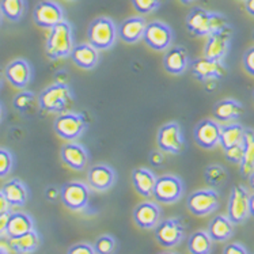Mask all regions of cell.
Instances as JSON below:
<instances>
[{
	"mask_svg": "<svg viewBox=\"0 0 254 254\" xmlns=\"http://www.w3.org/2000/svg\"><path fill=\"white\" fill-rule=\"evenodd\" d=\"M187 29L196 37H208L215 31L230 26L227 16L220 12L208 11L202 7H194L187 16Z\"/></svg>",
	"mask_w": 254,
	"mask_h": 254,
	"instance_id": "cell-1",
	"label": "cell"
},
{
	"mask_svg": "<svg viewBox=\"0 0 254 254\" xmlns=\"http://www.w3.org/2000/svg\"><path fill=\"white\" fill-rule=\"evenodd\" d=\"M75 48V37L73 27L68 21L60 22L49 30L45 52L51 60H60L65 57H71Z\"/></svg>",
	"mask_w": 254,
	"mask_h": 254,
	"instance_id": "cell-2",
	"label": "cell"
},
{
	"mask_svg": "<svg viewBox=\"0 0 254 254\" xmlns=\"http://www.w3.org/2000/svg\"><path fill=\"white\" fill-rule=\"evenodd\" d=\"M119 38V26L109 16L95 18L87 29L88 44L98 51H109L116 45Z\"/></svg>",
	"mask_w": 254,
	"mask_h": 254,
	"instance_id": "cell-3",
	"label": "cell"
},
{
	"mask_svg": "<svg viewBox=\"0 0 254 254\" xmlns=\"http://www.w3.org/2000/svg\"><path fill=\"white\" fill-rule=\"evenodd\" d=\"M73 102V93L68 84L53 83L38 95V105L48 113H64Z\"/></svg>",
	"mask_w": 254,
	"mask_h": 254,
	"instance_id": "cell-4",
	"label": "cell"
},
{
	"mask_svg": "<svg viewBox=\"0 0 254 254\" xmlns=\"http://www.w3.org/2000/svg\"><path fill=\"white\" fill-rule=\"evenodd\" d=\"M158 148L166 154L180 155L185 150V137L181 125L176 121H170L162 125L156 135Z\"/></svg>",
	"mask_w": 254,
	"mask_h": 254,
	"instance_id": "cell-5",
	"label": "cell"
},
{
	"mask_svg": "<svg viewBox=\"0 0 254 254\" xmlns=\"http://www.w3.org/2000/svg\"><path fill=\"white\" fill-rule=\"evenodd\" d=\"M86 128L87 124L83 116L73 112L60 113L53 123V129L56 135L68 141H75L79 139L86 132Z\"/></svg>",
	"mask_w": 254,
	"mask_h": 254,
	"instance_id": "cell-6",
	"label": "cell"
},
{
	"mask_svg": "<svg viewBox=\"0 0 254 254\" xmlns=\"http://www.w3.org/2000/svg\"><path fill=\"white\" fill-rule=\"evenodd\" d=\"M220 196L216 189H198L187 198V207L194 216H207L215 212L219 207Z\"/></svg>",
	"mask_w": 254,
	"mask_h": 254,
	"instance_id": "cell-7",
	"label": "cell"
},
{
	"mask_svg": "<svg viewBox=\"0 0 254 254\" xmlns=\"http://www.w3.org/2000/svg\"><path fill=\"white\" fill-rule=\"evenodd\" d=\"M185 190L184 181L176 174H163L156 178L154 197L163 204H174L182 197Z\"/></svg>",
	"mask_w": 254,
	"mask_h": 254,
	"instance_id": "cell-8",
	"label": "cell"
},
{
	"mask_svg": "<svg viewBox=\"0 0 254 254\" xmlns=\"http://www.w3.org/2000/svg\"><path fill=\"white\" fill-rule=\"evenodd\" d=\"M145 45L156 52L167 51L173 44L174 33L167 23L162 21H152L147 23L144 36H143Z\"/></svg>",
	"mask_w": 254,
	"mask_h": 254,
	"instance_id": "cell-9",
	"label": "cell"
},
{
	"mask_svg": "<svg viewBox=\"0 0 254 254\" xmlns=\"http://www.w3.org/2000/svg\"><path fill=\"white\" fill-rule=\"evenodd\" d=\"M250 193L244 185H234L227 204V216L234 224L244 223L249 218Z\"/></svg>",
	"mask_w": 254,
	"mask_h": 254,
	"instance_id": "cell-10",
	"label": "cell"
},
{
	"mask_svg": "<svg viewBox=\"0 0 254 254\" xmlns=\"http://www.w3.org/2000/svg\"><path fill=\"white\" fill-rule=\"evenodd\" d=\"M64 8L55 0H41L33 11V21L38 27L52 29L60 22L65 21Z\"/></svg>",
	"mask_w": 254,
	"mask_h": 254,
	"instance_id": "cell-11",
	"label": "cell"
},
{
	"mask_svg": "<svg viewBox=\"0 0 254 254\" xmlns=\"http://www.w3.org/2000/svg\"><path fill=\"white\" fill-rule=\"evenodd\" d=\"M233 37L234 30L231 25L223 30L209 34L204 47V57H207L209 60H224L230 52Z\"/></svg>",
	"mask_w": 254,
	"mask_h": 254,
	"instance_id": "cell-12",
	"label": "cell"
},
{
	"mask_svg": "<svg viewBox=\"0 0 254 254\" xmlns=\"http://www.w3.org/2000/svg\"><path fill=\"white\" fill-rule=\"evenodd\" d=\"M155 239L163 248H176L185 237V227L180 219L169 218L161 220L155 228Z\"/></svg>",
	"mask_w": 254,
	"mask_h": 254,
	"instance_id": "cell-13",
	"label": "cell"
},
{
	"mask_svg": "<svg viewBox=\"0 0 254 254\" xmlns=\"http://www.w3.org/2000/svg\"><path fill=\"white\" fill-rule=\"evenodd\" d=\"M90 189L82 181H69L62 187V201L71 211H83L90 200Z\"/></svg>",
	"mask_w": 254,
	"mask_h": 254,
	"instance_id": "cell-14",
	"label": "cell"
},
{
	"mask_svg": "<svg viewBox=\"0 0 254 254\" xmlns=\"http://www.w3.org/2000/svg\"><path fill=\"white\" fill-rule=\"evenodd\" d=\"M190 69L198 82L220 80L227 75V65L223 60H209L207 57H198L190 62Z\"/></svg>",
	"mask_w": 254,
	"mask_h": 254,
	"instance_id": "cell-15",
	"label": "cell"
},
{
	"mask_svg": "<svg viewBox=\"0 0 254 254\" xmlns=\"http://www.w3.org/2000/svg\"><path fill=\"white\" fill-rule=\"evenodd\" d=\"M117 174L113 167L106 163H98L87 171V184L95 192H106L114 187Z\"/></svg>",
	"mask_w": 254,
	"mask_h": 254,
	"instance_id": "cell-16",
	"label": "cell"
},
{
	"mask_svg": "<svg viewBox=\"0 0 254 254\" xmlns=\"http://www.w3.org/2000/svg\"><path fill=\"white\" fill-rule=\"evenodd\" d=\"M220 130L222 125L216 120H202L196 125L193 132L194 141L204 150H212L220 143Z\"/></svg>",
	"mask_w": 254,
	"mask_h": 254,
	"instance_id": "cell-17",
	"label": "cell"
},
{
	"mask_svg": "<svg viewBox=\"0 0 254 254\" xmlns=\"http://www.w3.org/2000/svg\"><path fill=\"white\" fill-rule=\"evenodd\" d=\"M60 155H62V161L64 162V165H67L69 169L76 171L84 170L90 161L87 148L76 141H68L67 144L63 145Z\"/></svg>",
	"mask_w": 254,
	"mask_h": 254,
	"instance_id": "cell-18",
	"label": "cell"
},
{
	"mask_svg": "<svg viewBox=\"0 0 254 254\" xmlns=\"http://www.w3.org/2000/svg\"><path fill=\"white\" fill-rule=\"evenodd\" d=\"M4 78L12 87L25 90L31 80V67L25 59H15L4 68Z\"/></svg>",
	"mask_w": 254,
	"mask_h": 254,
	"instance_id": "cell-19",
	"label": "cell"
},
{
	"mask_svg": "<svg viewBox=\"0 0 254 254\" xmlns=\"http://www.w3.org/2000/svg\"><path fill=\"white\" fill-rule=\"evenodd\" d=\"M190 67V57L185 47H170L163 56V68L171 75H182Z\"/></svg>",
	"mask_w": 254,
	"mask_h": 254,
	"instance_id": "cell-20",
	"label": "cell"
},
{
	"mask_svg": "<svg viewBox=\"0 0 254 254\" xmlns=\"http://www.w3.org/2000/svg\"><path fill=\"white\" fill-rule=\"evenodd\" d=\"M162 218L161 207L152 201H144L137 204L133 209V220L143 230L155 228Z\"/></svg>",
	"mask_w": 254,
	"mask_h": 254,
	"instance_id": "cell-21",
	"label": "cell"
},
{
	"mask_svg": "<svg viewBox=\"0 0 254 254\" xmlns=\"http://www.w3.org/2000/svg\"><path fill=\"white\" fill-rule=\"evenodd\" d=\"M147 22L143 16H129L119 25V37L127 44H136L143 40Z\"/></svg>",
	"mask_w": 254,
	"mask_h": 254,
	"instance_id": "cell-22",
	"label": "cell"
},
{
	"mask_svg": "<svg viewBox=\"0 0 254 254\" xmlns=\"http://www.w3.org/2000/svg\"><path fill=\"white\" fill-rule=\"evenodd\" d=\"M244 113V105L233 98L222 99L213 106V117L218 123H231L241 119Z\"/></svg>",
	"mask_w": 254,
	"mask_h": 254,
	"instance_id": "cell-23",
	"label": "cell"
},
{
	"mask_svg": "<svg viewBox=\"0 0 254 254\" xmlns=\"http://www.w3.org/2000/svg\"><path fill=\"white\" fill-rule=\"evenodd\" d=\"M73 64L82 69H93L99 62V51L91 44H78L71 53Z\"/></svg>",
	"mask_w": 254,
	"mask_h": 254,
	"instance_id": "cell-24",
	"label": "cell"
},
{
	"mask_svg": "<svg viewBox=\"0 0 254 254\" xmlns=\"http://www.w3.org/2000/svg\"><path fill=\"white\" fill-rule=\"evenodd\" d=\"M1 192L11 207H23L29 200V189L18 178L5 182L1 188Z\"/></svg>",
	"mask_w": 254,
	"mask_h": 254,
	"instance_id": "cell-25",
	"label": "cell"
},
{
	"mask_svg": "<svg viewBox=\"0 0 254 254\" xmlns=\"http://www.w3.org/2000/svg\"><path fill=\"white\" fill-rule=\"evenodd\" d=\"M156 178L154 171L148 170L147 167H139L132 171V182L136 192L143 197H151L154 194Z\"/></svg>",
	"mask_w": 254,
	"mask_h": 254,
	"instance_id": "cell-26",
	"label": "cell"
},
{
	"mask_svg": "<svg viewBox=\"0 0 254 254\" xmlns=\"http://www.w3.org/2000/svg\"><path fill=\"white\" fill-rule=\"evenodd\" d=\"M34 230V220L29 213L25 212H12L10 213L8 223H7V231L5 235L8 238H16L23 234Z\"/></svg>",
	"mask_w": 254,
	"mask_h": 254,
	"instance_id": "cell-27",
	"label": "cell"
},
{
	"mask_svg": "<svg viewBox=\"0 0 254 254\" xmlns=\"http://www.w3.org/2000/svg\"><path fill=\"white\" fill-rule=\"evenodd\" d=\"M207 231L213 242H226L233 237L234 223L228 219V216L218 215L211 220Z\"/></svg>",
	"mask_w": 254,
	"mask_h": 254,
	"instance_id": "cell-28",
	"label": "cell"
},
{
	"mask_svg": "<svg viewBox=\"0 0 254 254\" xmlns=\"http://www.w3.org/2000/svg\"><path fill=\"white\" fill-rule=\"evenodd\" d=\"M8 239H10L8 244H10L11 250L15 252L16 254L34 253L40 248V245H41V239H40V235H38L36 230L23 234L21 237Z\"/></svg>",
	"mask_w": 254,
	"mask_h": 254,
	"instance_id": "cell-29",
	"label": "cell"
},
{
	"mask_svg": "<svg viewBox=\"0 0 254 254\" xmlns=\"http://www.w3.org/2000/svg\"><path fill=\"white\" fill-rule=\"evenodd\" d=\"M245 156L241 166V174L245 178H249L254 173V130L245 129L244 135Z\"/></svg>",
	"mask_w": 254,
	"mask_h": 254,
	"instance_id": "cell-30",
	"label": "cell"
},
{
	"mask_svg": "<svg viewBox=\"0 0 254 254\" xmlns=\"http://www.w3.org/2000/svg\"><path fill=\"white\" fill-rule=\"evenodd\" d=\"M212 244L213 241L208 231L198 230L188 239V250L190 254H211Z\"/></svg>",
	"mask_w": 254,
	"mask_h": 254,
	"instance_id": "cell-31",
	"label": "cell"
},
{
	"mask_svg": "<svg viewBox=\"0 0 254 254\" xmlns=\"http://www.w3.org/2000/svg\"><path fill=\"white\" fill-rule=\"evenodd\" d=\"M245 129L246 128L238 124V123L224 125V127H222V130H220V143L219 144L223 147V150H227L230 147L238 144V143L244 140Z\"/></svg>",
	"mask_w": 254,
	"mask_h": 254,
	"instance_id": "cell-32",
	"label": "cell"
},
{
	"mask_svg": "<svg viewBox=\"0 0 254 254\" xmlns=\"http://www.w3.org/2000/svg\"><path fill=\"white\" fill-rule=\"evenodd\" d=\"M25 10H26V0H0V12L8 21H21Z\"/></svg>",
	"mask_w": 254,
	"mask_h": 254,
	"instance_id": "cell-33",
	"label": "cell"
},
{
	"mask_svg": "<svg viewBox=\"0 0 254 254\" xmlns=\"http://www.w3.org/2000/svg\"><path fill=\"white\" fill-rule=\"evenodd\" d=\"M227 170L222 165H209L204 170V180L212 189L223 187L227 181Z\"/></svg>",
	"mask_w": 254,
	"mask_h": 254,
	"instance_id": "cell-34",
	"label": "cell"
},
{
	"mask_svg": "<svg viewBox=\"0 0 254 254\" xmlns=\"http://www.w3.org/2000/svg\"><path fill=\"white\" fill-rule=\"evenodd\" d=\"M94 250L97 254H114L117 250V242L112 235H101L94 242Z\"/></svg>",
	"mask_w": 254,
	"mask_h": 254,
	"instance_id": "cell-35",
	"label": "cell"
},
{
	"mask_svg": "<svg viewBox=\"0 0 254 254\" xmlns=\"http://www.w3.org/2000/svg\"><path fill=\"white\" fill-rule=\"evenodd\" d=\"M34 101H36V95H34V93L27 91V90H22L21 93H18L15 97H14V99H12V105H14V108H15L18 112L25 113V112H27V110L33 106Z\"/></svg>",
	"mask_w": 254,
	"mask_h": 254,
	"instance_id": "cell-36",
	"label": "cell"
},
{
	"mask_svg": "<svg viewBox=\"0 0 254 254\" xmlns=\"http://www.w3.org/2000/svg\"><path fill=\"white\" fill-rule=\"evenodd\" d=\"M132 5L139 14L145 15V14H151L156 11L162 5L163 0H130Z\"/></svg>",
	"mask_w": 254,
	"mask_h": 254,
	"instance_id": "cell-37",
	"label": "cell"
},
{
	"mask_svg": "<svg viewBox=\"0 0 254 254\" xmlns=\"http://www.w3.org/2000/svg\"><path fill=\"white\" fill-rule=\"evenodd\" d=\"M14 166V156L7 148H0V178H4L11 173Z\"/></svg>",
	"mask_w": 254,
	"mask_h": 254,
	"instance_id": "cell-38",
	"label": "cell"
},
{
	"mask_svg": "<svg viewBox=\"0 0 254 254\" xmlns=\"http://www.w3.org/2000/svg\"><path fill=\"white\" fill-rule=\"evenodd\" d=\"M223 151H224V155H226V158H227V161L231 162V163L241 165L242 161H244V156H245L244 141H241V143H238V144L233 145V147H230V148Z\"/></svg>",
	"mask_w": 254,
	"mask_h": 254,
	"instance_id": "cell-39",
	"label": "cell"
},
{
	"mask_svg": "<svg viewBox=\"0 0 254 254\" xmlns=\"http://www.w3.org/2000/svg\"><path fill=\"white\" fill-rule=\"evenodd\" d=\"M242 64H244L245 71L249 73V75H252V76H254V47L249 48L244 53Z\"/></svg>",
	"mask_w": 254,
	"mask_h": 254,
	"instance_id": "cell-40",
	"label": "cell"
},
{
	"mask_svg": "<svg viewBox=\"0 0 254 254\" xmlns=\"http://www.w3.org/2000/svg\"><path fill=\"white\" fill-rule=\"evenodd\" d=\"M67 254H97L95 250H94V246L90 244H86V242H80V244H76L71 246L68 249Z\"/></svg>",
	"mask_w": 254,
	"mask_h": 254,
	"instance_id": "cell-41",
	"label": "cell"
},
{
	"mask_svg": "<svg viewBox=\"0 0 254 254\" xmlns=\"http://www.w3.org/2000/svg\"><path fill=\"white\" fill-rule=\"evenodd\" d=\"M148 159H150V163L154 167H162L165 165V155H163V151L161 150H154L150 152V156H148Z\"/></svg>",
	"mask_w": 254,
	"mask_h": 254,
	"instance_id": "cell-42",
	"label": "cell"
},
{
	"mask_svg": "<svg viewBox=\"0 0 254 254\" xmlns=\"http://www.w3.org/2000/svg\"><path fill=\"white\" fill-rule=\"evenodd\" d=\"M223 254H249L248 250L242 244L234 242V244H228L223 250Z\"/></svg>",
	"mask_w": 254,
	"mask_h": 254,
	"instance_id": "cell-43",
	"label": "cell"
},
{
	"mask_svg": "<svg viewBox=\"0 0 254 254\" xmlns=\"http://www.w3.org/2000/svg\"><path fill=\"white\" fill-rule=\"evenodd\" d=\"M45 197L49 201H56L59 198L62 197V189H59L57 187H48L45 189Z\"/></svg>",
	"mask_w": 254,
	"mask_h": 254,
	"instance_id": "cell-44",
	"label": "cell"
},
{
	"mask_svg": "<svg viewBox=\"0 0 254 254\" xmlns=\"http://www.w3.org/2000/svg\"><path fill=\"white\" fill-rule=\"evenodd\" d=\"M8 218H10V212H5L0 215V237L4 235L7 231V223H8Z\"/></svg>",
	"mask_w": 254,
	"mask_h": 254,
	"instance_id": "cell-45",
	"label": "cell"
},
{
	"mask_svg": "<svg viewBox=\"0 0 254 254\" xmlns=\"http://www.w3.org/2000/svg\"><path fill=\"white\" fill-rule=\"evenodd\" d=\"M10 204L7 201V198L3 194V192L0 190V215H3L5 212H10Z\"/></svg>",
	"mask_w": 254,
	"mask_h": 254,
	"instance_id": "cell-46",
	"label": "cell"
},
{
	"mask_svg": "<svg viewBox=\"0 0 254 254\" xmlns=\"http://www.w3.org/2000/svg\"><path fill=\"white\" fill-rule=\"evenodd\" d=\"M55 83L68 84V75L65 71H59L55 76Z\"/></svg>",
	"mask_w": 254,
	"mask_h": 254,
	"instance_id": "cell-47",
	"label": "cell"
},
{
	"mask_svg": "<svg viewBox=\"0 0 254 254\" xmlns=\"http://www.w3.org/2000/svg\"><path fill=\"white\" fill-rule=\"evenodd\" d=\"M245 10L249 15L254 16V0H245Z\"/></svg>",
	"mask_w": 254,
	"mask_h": 254,
	"instance_id": "cell-48",
	"label": "cell"
},
{
	"mask_svg": "<svg viewBox=\"0 0 254 254\" xmlns=\"http://www.w3.org/2000/svg\"><path fill=\"white\" fill-rule=\"evenodd\" d=\"M249 211L250 215L254 218V193L253 194H250V201H249Z\"/></svg>",
	"mask_w": 254,
	"mask_h": 254,
	"instance_id": "cell-49",
	"label": "cell"
},
{
	"mask_svg": "<svg viewBox=\"0 0 254 254\" xmlns=\"http://www.w3.org/2000/svg\"><path fill=\"white\" fill-rule=\"evenodd\" d=\"M3 78H4V69L0 68V87H1V84H3Z\"/></svg>",
	"mask_w": 254,
	"mask_h": 254,
	"instance_id": "cell-50",
	"label": "cell"
},
{
	"mask_svg": "<svg viewBox=\"0 0 254 254\" xmlns=\"http://www.w3.org/2000/svg\"><path fill=\"white\" fill-rule=\"evenodd\" d=\"M249 182H250V188L254 190V173L249 177Z\"/></svg>",
	"mask_w": 254,
	"mask_h": 254,
	"instance_id": "cell-51",
	"label": "cell"
},
{
	"mask_svg": "<svg viewBox=\"0 0 254 254\" xmlns=\"http://www.w3.org/2000/svg\"><path fill=\"white\" fill-rule=\"evenodd\" d=\"M181 3H184V4H190L192 1H194V0H180Z\"/></svg>",
	"mask_w": 254,
	"mask_h": 254,
	"instance_id": "cell-52",
	"label": "cell"
},
{
	"mask_svg": "<svg viewBox=\"0 0 254 254\" xmlns=\"http://www.w3.org/2000/svg\"><path fill=\"white\" fill-rule=\"evenodd\" d=\"M1 116H3V108H1V105H0V120H1Z\"/></svg>",
	"mask_w": 254,
	"mask_h": 254,
	"instance_id": "cell-53",
	"label": "cell"
},
{
	"mask_svg": "<svg viewBox=\"0 0 254 254\" xmlns=\"http://www.w3.org/2000/svg\"><path fill=\"white\" fill-rule=\"evenodd\" d=\"M161 254H177V253H171V252H165V253H161Z\"/></svg>",
	"mask_w": 254,
	"mask_h": 254,
	"instance_id": "cell-54",
	"label": "cell"
},
{
	"mask_svg": "<svg viewBox=\"0 0 254 254\" xmlns=\"http://www.w3.org/2000/svg\"><path fill=\"white\" fill-rule=\"evenodd\" d=\"M253 40H254V30H253Z\"/></svg>",
	"mask_w": 254,
	"mask_h": 254,
	"instance_id": "cell-55",
	"label": "cell"
},
{
	"mask_svg": "<svg viewBox=\"0 0 254 254\" xmlns=\"http://www.w3.org/2000/svg\"><path fill=\"white\" fill-rule=\"evenodd\" d=\"M253 99H254V91H253Z\"/></svg>",
	"mask_w": 254,
	"mask_h": 254,
	"instance_id": "cell-56",
	"label": "cell"
},
{
	"mask_svg": "<svg viewBox=\"0 0 254 254\" xmlns=\"http://www.w3.org/2000/svg\"><path fill=\"white\" fill-rule=\"evenodd\" d=\"M0 15H1V12H0Z\"/></svg>",
	"mask_w": 254,
	"mask_h": 254,
	"instance_id": "cell-57",
	"label": "cell"
},
{
	"mask_svg": "<svg viewBox=\"0 0 254 254\" xmlns=\"http://www.w3.org/2000/svg\"><path fill=\"white\" fill-rule=\"evenodd\" d=\"M244 1H245V0H244Z\"/></svg>",
	"mask_w": 254,
	"mask_h": 254,
	"instance_id": "cell-58",
	"label": "cell"
}]
</instances>
